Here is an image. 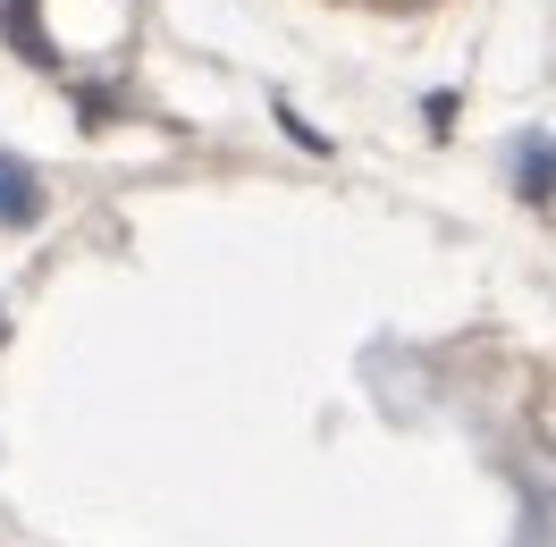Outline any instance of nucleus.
<instances>
[{
    "mask_svg": "<svg viewBox=\"0 0 556 547\" xmlns=\"http://www.w3.org/2000/svg\"><path fill=\"white\" fill-rule=\"evenodd\" d=\"M35 211H42V186L17 169V161H0V219H9V228H26Z\"/></svg>",
    "mask_w": 556,
    "mask_h": 547,
    "instance_id": "1",
    "label": "nucleus"
}]
</instances>
